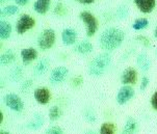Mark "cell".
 <instances>
[{"label": "cell", "instance_id": "1", "mask_svg": "<svg viewBox=\"0 0 157 134\" xmlns=\"http://www.w3.org/2000/svg\"><path fill=\"white\" fill-rule=\"evenodd\" d=\"M125 33L117 27L106 28L99 36V45L104 51H113L121 46L124 42Z\"/></svg>", "mask_w": 157, "mask_h": 134}, {"label": "cell", "instance_id": "2", "mask_svg": "<svg viewBox=\"0 0 157 134\" xmlns=\"http://www.w3.org/2000/svg\"><path fill=\"white\" fill-rule=\"evenodd\" d=\"M111 63V55L108 52H103L97 55L89 65V74L92 77H100L105 73Z\"/></svg>", "mask_w": 157, "mask_h": 134}, {"label": "cell", "instance_id": "3", "mask_svg": "<svg viewBox=\"0 0 157 134\" xmlns=\"http://www.w3.org/2000/svg\"><path fill=\"white\" fill-rule=\"evenodd\" d=\"M55 39H56L55 31L51 28H46L40 33L38 37V46L42 50H48L54 45Z\"/></svg>", "mask_w": 157, "mask_h": 134}, {"label": "cell", "instance_id": "4", "mask_svg": "<svg viewBox=\"0 0 157 134\" xmlns=\"http://www.w3.org/2000/svg\"><path fill=\"white\" fill-rule=\"evenodd\" d=\"M79 18L83 21V23L86 24V36H93L96 33L98 29V21L95 18V16L90 12L83 10L79 14Z\"/></svg>", "mask_w": 157, "mask_h": 134}, {"label": "cell", "instance_id": "5", "mask_svg": "<svg viewBox=\"0 0 157 134\" xmlns=\"http://www.w3.org/2000/svg\"><path fill=\"white\" fill-rule=\"evenodd\" d=\"M4 105L15 112H21L24 109V103L19 96L16 94H6L2 98Z\"/></svg>", "mask_w": 157, "mask_h": 134}, {"label": "cell", "instance_id": "6", "mask_svg": "<svg viewBox=\"0 0 157 134\" xmlns=\"http://www.w3.org/2000/svg\"><path fill=\"white\" fill-rule=\"evenodd\" d=\"M34 24H36V21L31 16L24 14L21 16L19 20L17 21V23H16V31L19 34H23L26 31L30 30L31 28H33Z\"/></svg>", "mask_w": 157, "mask_h": 134}, {"label": "cell", "instance_id": "7", "mask_svg": "<svg viewBox=\"0 0 157 134\" xmlns=\"http://www.w3.org/2000/svg\"><path fill=\"white\" fill-rule=\"evenodd\" d=\"M69 75V70L63 66L56 67L52 70L51 74H50L49 81L50 83L53 85H56L62 83L63 81H65V79L68 77Z\"/></svg>", "mask_w": 157, "mask_h": 134}, {"label": "cell", "instance_id": "8", "mask_svg": "<svg viewBox=\"0 0 157 134\" xmlns=\"http://www.w3.org/2000/svg\"><path fill=\"white\" fill-rule=\"evenodd\" d=\"M134 90L130 85H123L117 94L116 100L120 105H125L134 97Z\"/></svg>", "mask_w": 157, "mask_h": 134}, {"label": "cell", "instance_id": "9", "mask_svg": "<svg viewBox=\"0 0 157 134\" xmlns=\"http://www.w3.org/2000/svg\"><path fill=\"white\" fill-rule=\"evenodd\" d=\"M33 97H34V100L38 102L39 104H41V105H46V104H48V102L50 101L51 94H50V90L46 87H38L34 90Z\"/></svg>", "mask_w": 157, "mask_h": 134}, {"label": "cell", "instance_id": "10", "mask_svg": "<svg viewBox=\"0 0 157 134\" xmlns=\"http://www.w3.org/2000/svg\"><path fill=\"white\" fill-rule=\"evenodd\" d=\"M137 80V72L136 70L129 67L125 69L124 72L121 75V82L125 85L128 84H134Z\"/></svg>", "mask_w": 157, "mask_h": 134}, {"label": "cell", "instance_id": "11", "mask_svg": "<svg viewBox=\"0 0 157 134\" xmlns=\"http://www.w3.org/2000/svg\"><path fill=\"white\" fill-rule=\"evenodd\" d=\"M77 33L73 28H65L62 31V41L66 46H72L76 43Z\"/></svg>", "mask_w": 157, "mask_h": 134}, {"label": "cell", "instance_id": "12", "mask_svg": "<svg viewBox=\"0 0 157 134\" xmlns=\"http://www.w3.org/2000/svg\"><path fill=\"white\" fill-rule=\"evenodd\" d=\"M20 56L24 65H29L31 61L36 59V57H38V51L31 47L24 48V49L21 50Z\"/></svg>", "mask_w": 157, "mask_h": 134}, {"label": "cell", "instance_id": "13", "mask_svg": "<svg viewBox=\"0 0 157 134\" xmlns=\"http://www.w3.org/2000/svg\"><path fill=\"white\" fill-rule=\"evenodd\" d=\"M136 7L143 14H149L154 10L156 5V0H134Z\"/></svg>", "mask_w": 157, "mask_h": 134}, {"label": "cell", "instance_id": "14", "mask_svg": "<svg viewBox=\"0 0 157 134\" xmlns=\"http://www.w3.org/2000/svg\"><path fill=\"white\" fill-rule=\"evenodd\" d=\"M93 50H94V46L89 41H81L78 44H76L75 47H74V52L81 55L90 54V52H93Z\"/></svg>", "mask_w": 157, "mask_h": 134}, {"label": "cell", "instance_id": "15", "mask_svg": "<svg viewBox=\"0 0 157 134\" xmlns=\"http://www.w3.org/2000/svg\"><path fill=\"white\" fill-rule=\"evenodd\" d=\"M44 123H45L44 117L41 113H34L33 120H30L27 124H26V128L29 130L36 131L43 127Z\"/></svg>", "mask_w": 157, "mask_h": 134}, {"label": "cell", "instance_id": "16", "mask_svg": "<svg viewBox=\"0 0 157 134\" xmlns=\"http://www.w3.org/2000/svg\"><path fill=\"white\" fill-rule=\"evenodd\" d=\"M49 67H50V61H49V59H48V58H46V57L42 58V59H40L38 61V63H36V65L34 66V68H33V74L36 75V76H42V75H44L48 71Z\"/></svg>", "mask_w": 157, "mask_h": 134}, {"label": "cell", "instance_id": "17", "mask_svg": "<svg viewBox=\"0 0 157 134\" xmlns=\"http://www.w3.org/2000/svg\"><path fill=\"white\" fill-rule=\"evenodd\" d=\"M136 65L140 71L147 72L151 68V59L146 53H140L136 57Z\"/></svg>", "mask_w": 157, "mask_h": 134}, {"label": "cell", "instance_id": "18", "mask_svg": "<svg viewBox=\"0 0 157 134\" xmlns=\"http://www.w3.org/2000/svg\"><path fill=\"white\" fill-rule=\"evenodd\" d=\"M138 129V124L134 117H128L125 122L122 134H136Z\"/></svg>", "mask_w": 157, "mask_h": 134}, {"label": "cell", "instance_id": "19", "mask_svg": "<svg viewBox=\"0 0 157 134\" xmlns=\"http://www.w3.org/2000/svg\"><path fill=\"white\" fill-rule=\"evenodd\" d=\"M51 4V0H36L33 3V10L36 14L44 15L48 12Z\"/></svg>", "mask_w": 157, "mask_h": 134}, {"label": "cell", "instance_id": "20", "mask_svg": "<svg viewBox=\"0 0 157 134\" xmlns=\"http://www.w3.org/2000/svg\"><path fill=\"white\" fill-rule=\"evenodd\" d=\"M12 24L7 21L2 20L0 22V37L1 40H7L10 39V34H12Z\"/></svg>", "mask_w": 157, "mask_h": 134}, {"label": "cell", "instance_id": "21", "mask_svg": "<svg viewBox=\"0 0 157 134\" xmlns=\"http://www.w3.org/2000/svg\"><path fill=\"white\" fill-rule=\"evenodd\" d=\"M16 60V53L13 50H6L4 53L1 54L0 57V63L2 66H9L10 63H13Z\"/></svg>", "mask_w": 157, "mask_h": 134}, {"label": "cell", "instance_id": "22", "mask_svg": "<svg viewBox=\"0 0 157 134\" xmlns=\"http://www.w3.org/2000/svg\"><path fill=\"white\" fill-rule=\"evenodd\" d=\"M99 134H116V125L110 122L103 123L100 127Z\"/></svg>", "mask_w": 157, "mask_h": 134}, {"label": "cell", "instance_id": "23", "mask_svg": "<svg viewBox=\"0 0 157 134\" xmlns=\"http://www.w3.org/2000/svg\"><path fill=\"white\" fill-rule=\"evenodd\" d=\"M62 114H63L62 109H60L58 106L54 105V106L50 107L48 117H49V120L51 121V122H55V121H57L60 117H62Z\"/></svg>", "mask_w": 157, "mask_h": 134}, {"label": "cell", "instance_id": "24", "mask_svg": "<svg viewBox=\"0 0 157 134\" xmlns=\"http://www.w3.org/2000/svg\"><path fill=\"white\" fill-rule=\"evenodd\" d=\"M149 24H150V22H149L148 19L140 18V19H136V20L133 22V24H132V28H133L134 30H143V29L148 27Z\"/></svg>", "mask_w": 157, "mask_h": 134}, {"label": "cell", "instance_id": "25", "mask_svg": "<svg viewBox=\"0 0 157 134\" xmlns=\"http://www.w3.org/2000/svg\"><path fill=\"white\" fill-rule=\"evenodd\" d=\"M19 12L17 5H6V6L2 7L1 10V16L2 17H10V16H14Z\"/></svg>", "mask_w": 157, "mask_h": 134}, {"label": "cell", "instance_id": "26", "mask_svg": "<svg viewBox=\"0 0 157 134\" xmlns=\"http://www.w3.org/2000/svg\"><path fill=\"white\" fill-rule=\"evenodd\" d=\"M116 15L120 20H125V19L128 17V15H129L128 7H127L126 5H120L118 9H117Z\"/></svg>", "mask_w": 157, "mask_h": 134}, {"label": "cell", "instance_id": "27", "mask_svg": "<svg viewBox=\"0 0 157 134\" xmlns=\"http://www.w3.org/2000/svg\"><path fill=\"white\" fill-rule=\"evenodd\" d=\"M22 76H23V70L20 66H16L12 70V72H10V78L14 80V81H19Z\"/></svg>", "mask_w": 157, "mask_h": 134}, {"label": "cell", "instance_id": "28", "mask_svg": "<svg viewBox=\"0 0 157 134\" xmlns=\"http://www.w3.org/2000/svg\"><path fill=\"white\" fill-rule=\"evenodd\" d=\"M83 117L86 122H89V123H94V122H96V120H97L95 112L90 108H86V110L83 111Z\"/></svg>", "mask_w": 157, "mask_h": 134}, {"label": "cell", "instance_id": "29", "mask_svg": "<svg viewBox=\"0 0 157 134\" xmlns=\"http://www.w3.org/2000/svg\"><path fill=\"white\" fill-rule=\"evenodd\" d=\"M135 41L140 43L144 47H150L151 46V41L148 36H135Z\"/></svg>", "mask_w": 157, "mask_h": 134}, {"label": "cell", "instance_id": "30", "mask_svg": "<svg viewBox=\"0 0 157 134\" xmlns=\"http://www.w3.org/2000/svg\"><path fill=\"white\" fill-rule=\"evenodd\" d=\"M66 13H67L66 6L63 4V2H58L56 6L54 7V14L58 17H63V15H66Z\"/></svg>", "mask_w": 157, "mask_h": 134}, {"label": "cell", "instance_id": "31", "mask_svg": "<svg viewBox=\"0 0 157 134\" xmlns=\"http://www.w3.org/2000/svg\"><path fill=\"white\" fill-rule=\"evenodd\" d=\"M44 134H63V131L58 126H51L45 131Z\"/></svg>", "mask_w": 157, "mask_h": 134}, {"label": "cell", "instance_id": "32", "mask_svg": "<svg viewBox=\"0 0 157 134\" xmlns=\"http://www.w3.org/2000/svg\"><path fill=\"white\" fill-rule=\"evenodd\" d=\"M82 83H83V77L80 76V75H77V76L73 77L71 80V84H72V86H74V87L81 86Z\"/></svg>", "mask_w": 157, "mask_h": 134}, {"label": "cell", "instance_id": "33", "mask_svg": "<svg viewBox=\"0 0 157 134\" xmlns=\"http://www.w3.org/2000/svg\"><path fill=\"white\" fill-rule=\"evenodd\" d=\"M149 83H150V79H149L148 76H144L142 78V81H140V92H144L146 90L149 86Z\"/></svg>", "mask_w": 157, "mask_h": 134}, {"label": "cell", "instance_id": "34", "mask_svg": "<svg viewBox=\"0 0 157 134\" xmlns=\"http://www.w3.org/2000/svg\"><path fill=\"white\" fill-rule=\"evenodd\" d=\"M31 86H33V80L26 79L25 81H23L22 85H21V90H22L23 93H27Z\"/></svg>", "mask_w": 157, "mask_h": 134}, {"label": "cell", "instance_id": "35", "mask_svg": "<svg viewBox=\"0 0 157 134\" xmlns=\"http://www.w3.org/2000/svg\"><path fill=\"white\" fill-rule=\"evenodd\" d=\"M151 106H152L154 110L157 111V90L154 92L152 97H151Z\"/></svg>", "mask_w": 157, "mask_h": 134}, {"label": "cell", "instance_id": "36", "mask_svg": "<svg viewBox=\"0 0 157 134\" xmlns=\"http://www.w3.org/2000/svg\"><path fill=\"white\" fill-rule=\"evenodd\" d=\"M29 0H15L16 4L17 5H21V6H23V5H26L28 3Z\"/></svg>", "mask_w": 157, "mask_h": 134}, {"label": "cell", "instance_id": "37", "mask_svg": "<svg viewBox=\"0 0 157 134\" xmlns=\"http://www.w3.org/2000/svg\"><path fill=\"white\" fill-rule=\"evenodd\" d=\"M76 1L81 4H92L95 0H76Z\"/></svg>", "mask_w": 157, "mask_h": 134}, {"label": "cell", "instance_id": "38", "mask_svg": "<svg viewBox=\"0 0 157 134\" xmlns=\"http://www.w3.org/2000/svg\"><path fill=\"white\" fill-rule=\"evenodd\" d=\"M3 117H4V116H3V112H0V123H2L3 122Z\"/></svg>", "mask_w": 157, "mask_h": 134}, {"label": "cell", "instance_id": "39", "mask_svg": "<svg viewBox=\"0 0 157 134\" xmlns=\"http://www.w3.org/2000/svg\"><path fill=\"white\" fill-rule=\"evenodd\" d=\"M83 134H97L95 132V131H93V130H90V131H86V132H84Z\"/></svg>", "mask_w": 157, "mask_h": 134}, {"label": "cell", "instance_id": "40", "mask_svg": "<svg viewBox=\"0 0 157 134\" xmlns=\"http://www.w3.org/2000/svg\"><path fill=\"white\" fill-rule=\"evenodd\" d=\"M0 134H10L9 131H6V130H1L0 131Z\"/></svg>", "mask_w": 157, "mask_h": 134}, {"label": "cell", "instance_id": "41", "mask_svg": "<svg viewBox=\"0 0 157 134\" xmlns=\"http://www.w3.org/2000/svg\"><path fill=\"white\" fill-rule=\"evenodd\" d=\"M154 36L157 39V26H156V28H155V30H154Z\"/></svg>", "mask_w": 157, "mask_h": 134}, {"label": "cell", "instance_id": "42", "mask_svg": "<svg viewBox=\"0 0 157 134\" xmlns=\"http://www.w3.org/2000/svg\"><path fill=\"white\" fill-rule=\"evenodd\" d=\"M156 56H157V49H156Z\"/></svg>", "mask_w": 157, "mask_h": 134}]
</instances>
